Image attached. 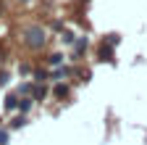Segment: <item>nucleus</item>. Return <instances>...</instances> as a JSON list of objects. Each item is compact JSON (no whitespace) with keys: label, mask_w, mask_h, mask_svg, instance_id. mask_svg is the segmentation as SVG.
Masks as SVG:
<instances>
[{"label":"nucleus","mask_w":147,"mask_h":145,"mask_svg":"<svg viewBox=\"0 0 147 145\" xmlns=\"http://www.w3.org/2000/svg\"><path fill=\"white\" fill-rule=\"evenodd\" d=\"M24 45L32 50H40L45 45V29L42 27H26L24 29Z\"/></svg>","instance_id":"1"},{"label":"nucleus","mask_w":147,"mask_h":145,"mask_svg":"<svg viewBox=\"0 0 147 145\" xmlns=\"http://www.w3.org/2000/svg\"><path fill=\"white\" fill-rule=\"evenodd\" d=\"M100 61H113V50H110V48H100Z\"/></svg>","instance_id":"2"},{"label":"nucleus","mask_w":147,"mask_h":145,"mask_svg":"<svg viewBox=\"0 0 147 145\" xmlns=\"http://www.w3.org/2000/svg\"><path fill=\"white\" fill-rule=\"evenodd\" d=\"M47 63L50 66H58V63H63V56H61V53H53V56L47 58Z\"/></svg>","instance_id":"3"},{"label":"nucleus","mask_w":147,"mask_h":145,"mask_svg":"<svg viewBox=\"0 0 147 145\" xmlns=\"http://www.w3.org/2000/svg\"><path fill=\"white\" fill-rule=\"evenodd\" d=\"M16 106H18V98H16V95H8V98H5V108L11 111V108H16Z\"/></svg>","instance_id":"4"},{"label":"nucleus","mask_w":147,"mask_h":145,"mask_svg":"<svg viewBox=\"0 0 147 145\" xmlns=\"http://www.w3.org/2000/svg\"><path fill=\"white\" fill-rule=\"evenodd\" d=\"M24 124H26V119H24V116H16V119L11 121V127H13V129H18V127H24Z\"/></svg>","instance_id":"5"},{"label":"nucleus","mask_w":147,"mask_h":145,"mask_svg":"<svg viewBox=\"0 0 147 145\" xmlns=\"http://www.w3.org/2000/svg\"><path fill=\"white\" fill-rule=\"evenodd\" d=\"M66 93H68L66 84H58V87H55V95H58V98H66Z\"/></svg>","instance_id":"6"},{"label":"nucleus","mask_w":147,"mask_h":145,"mask_svg":"<svg viewBox=\"0 0 147 145\" xmlns=\"http://www.w3.org/2000/svg\"><path fill=\"white\" fill-rule=\"evenodd\" d=\"M45 93H47L45 87H34V98H37V100H42V98H45Z\"/></svg>","instance_id":"7"},{"label":"nucleus","mask_w":147,"mask_h":145,"mask_svg":"<svg viewBox=\"0 0 147 145\" xmlns=\"http://www.w3.org/2000/svg\"><path fill=\"white\" fill-rule=\"evenodd\" d=\"M18 108H21V111H29V108H32V100H18Z\"/></svg>","instance_id":"8"},{"label":"nucleus","mask_w":147,"mask_h":145,"mask_svg":"<svg viewBox=\"0 0 147 145\" xmlns=\"http://www.w3.org/2000/svg\"><path fill=\"white\" fill-rule=\"evenodd\" d=\"M84 48H87V40H79V42H76V53H82Z\"/></svg>","instance_id":"9"},{"label":"nucleus","mask_w":147,"mask_h":145,"mask_svg":"<svg viewBox=\"0 0 147 145\" xmlns=\"http://www.w3.org/2000/svg\"><path fill=\"white\" fill-rule=\"evenodd\" d=\"M0 145H8V132H0Z\"/></svg>","instance_id":"10"},{"label":"nucleus","mask_w":147,"mask_h":145,"mask_svg":"<svg viewBox=\"0 0 147 145\" xmlns=\"http://www.w3.org/2000/svg\"><path fill=\"white\" fill-rule=\"evenodd\" d=\"M5 82H8V77H5V74H0V84H5Z\"/></svg>","instance_id":"11"},{"label":"nucleus","mask_w":147,"mask_h":145,"mask_svg":"<svg viewBox=\"0 0 147 145\" xmlns=\"http://www.w3.org/2000/svg\"><path fill=\"white\" fill-rule=\"evenodd\" d=\"M21 3H26V0H21Z\"/></svg>","instance_id":"12"}]
</instances>
